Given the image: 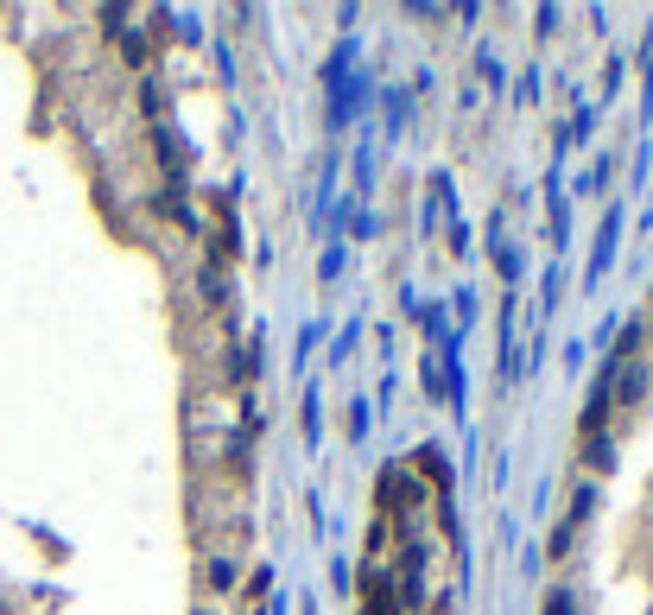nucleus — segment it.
Instances as JSON below:
<instances>
[{
    "label": "nucleus",
    "instance_id": "obj_1",
    "mask_svg": "<svg viewBox=\"0 0 653 615\" xmlns=\"http://www.w3.org/2000/svg\"><path fill=\"white\" fill-rule=\"evenodd\" d=\"M546 615H571V596H564V590H552V596H546Z\"/></svg>",
    "mask_w": 653,
    "mask_h": 615
}]
</instances>
